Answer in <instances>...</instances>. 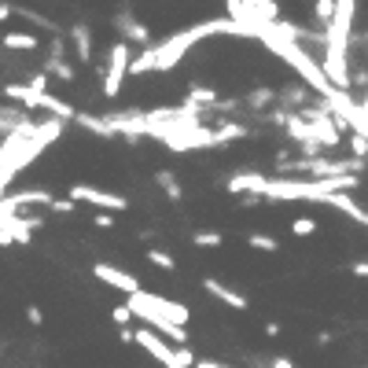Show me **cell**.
<instances>
[{
	"label": "cell",
	"mask_w": 368,
	"mask_h": 368,
	"mask_svg": "<svg viewBox=\"0 0 368 368\" xmlns=\"http://www.w3.org/2000/svg\"><path fill=\"white\" fill-rule=\"evenodd\" d=\"M125 306L133 309V317H140L151 332L169 335V343H174V346H188V335H184V324H188V317H192L188 306H181V302H174V298L148 295V291L133 295Z\"/></svg>",
	"instance_id": "obj_1"
},
{
	"label": "cell",
	"mask_w": 368,
	"mask_h": 368,
	"mask_svg": "<svg viewBox=\"0 0 368 368\" xmlns=\"http://www.w3.org/2000/svg\"><path fill=\"white\" fill-rule=\"evenodd\" d=\"M129 63H133V48L125 41H114L100 63V89L107 100H118V92H122L125 77H129Z\"/></svg>",
	"instance_id": "obj_2"
},
{
	"label": "cell",
	"mask_w": 368,
	"mask_h": 368,
	"mask_svg": "<svg viewBox=\"0 0 368 368\" xmlns=\"http://www.w3.org/2000/svg\"><path fill=\"white\" fill-rule=\"evenodd\" d=\"M67 199L70 203H89V206H96L100 214H122V210L129 206L125 195L107 192V188H96V184H70Z\"/></svg>",
	"instance_id": "obj_3"
},
{
	"label": "cell",
	"mask_w": 368,
	"mask_h": 368,
	"mask_svg": "<svg viewBox=\"0 0 368 368\" xmlns=\"http://www.w3.org/2000/svg\"><path fill=\"white\" fill-rule=\"evenodd\" d=\"M41 225H45L41 214H8V217H0V247H11V243L26 247L33 229H41Z\"/></svg>",
	"instance_id": "obj_4"
},
{
	"label": "cell",
	"mask_w": 368,
	"mask_h": 368,
	"mask_svg": "<svg viewBox=\"0 0 368 368\" xmlns=\"http://www.w3.org/2000/svg\"><path fill=\"white\" fill-rule=\"evenodd\" d=\"M133 343L148 350L151 358L162 365V368H177V346L162 343V339H159V332H151V328H133Z\"/></svg>",
	"instance_id": "obj_5"
},
{
	"label": "cell",
	"mask_w": 368,
	"mask_h": 368,
	"mask_svg": "<svg viewBox=\"0 0 368 368\" xmlns=\"http://www.w3.org/2000/svg\"><path fill=\"white\" fill-rule=\"evenodd\" d=\"M114 26H118V33H122V41L129 45V48H151L155 45V37H151V30H148V26H144L137 15H129V11L122 8V11H118V15H114Z\"/></svg>",
	"instance_id": "obj_6"
},
{
	"label": "cell",
	"mask_w": 368,
	"mask_h": 368,
	"mask_svg": "<svg viewBox=\"0 0 368 368\" xmlns=\"http://www.w3.org/2000/svg\"><path fill=\"white\" fill-rule=\"evenodd\" d=\"M92 276H96V280H103L107 287H114V291H122V295H140L144 287H140V280L137 276H129L125 269H114V266H107V261H96V266H92Z\"/></svg>",
	"instance_id": "obj_7"
},
{
	"label": "cell",
	"mask_w": 368,
	"mask_h": 368,
	"mask_svg": "<svg viewBox=\"0 0 368 368\" xmlns=\"http://www.w3.org/2000/svg\"><path fill=\"white\" fill-rule=\"evenodd\" d=\"M309 96H313V89L302 85V82L276 89V103H280V111H287V114H302L309 107Z\"/></svg>",
	"instance_id": "obj_8"
},
{
	"label": "cell",
	"mask_w": 368,
	"mask_h": 368,
	"mask_svg": "<svg viewBox=\"0 0 368 368\" xmlns=\"http://www.w3.org/2000/svg\"><path fill=\"white\" fill-rule=\"evenodd\" d=\"M203 291H206L210 298L225 302L229 309H247V295L236 291V287H229V284H221L217 276H206V280H203Z\"/></svg>",
	"instance_id": "obj_9"
},
{
	"label": "cell",
	"mask_w": 368,
	"mask_h": 368,
	"mask_svg": "<svg viewBox=\"0 0 368 368\" xmlns=\"http://www.w3.org/2000/svg\"><path fill=\"white\" fill-rule=\"evenodd\" d=\"M261 184H266V174H254V169H251V174H232V177L225 181V192H229V195H240V199H243V195H258Z\"/></svg>",
	"instance_id": "obj_10"
},
{
	"label": "cell",
	"mask_w": 368,
	"mask_h": 368,
	"mask_svg": "<svg viewBox=\"0 0 368 368\" xmlns=\"http://www.w3.org/2000/svg\"><path fill=\"white\" fill-rule=\"evenodd\" d=\"M70 41H74V56H77V63H96V52H92V30L85 22H74L70 26Z\"/></svg>",
	"instance_id": "obj_11"
},
{
	"label": "cell",
	"mask_w": 368,
	"mask_h": 368,
	"mask_svg": "<svg viewBox=\"0 0 368 368\" xmlns=\"http://www.w3.org/2000/svg\"><path fill=\"white\" fill-rule=\"evenodd\" d=\"M273 103H276V89L273 85H258V89H251L243 96V107H251L254 114H269Z\"/></svg>",
	"instance_id": "obj_12"
},
{
	"label": "cell",
	"mask_w": 368,
	"mask_h": 368,
	"mask_svg": "<svg viewBox=\"0 0 368 368\" xmlns=\"http://www.w3.org/2000/svg\"><path fill=\"white\" fill-rule=\"evenodd\" d=\"M0 45H4L8 52H37V48H41L37 33H30V30H8Z\"/></svg>",
	"instance_id": "obj_13"
},
{
	"label": "cell",
	"mask_w": 368,
	"mask_h": 368,
	"mask_svg": "<svg viewBox=\"0 0 368 368\" xmlns=\"http://www.w3.org/2000/svg\"><path fill=\"white\" fill-rule=\"evenodd\" d=\"M214 137H217V148H225V144H232V140H247V137H251V129H247L243 122H217Z\"/></svg>",
	"instance_id": "obj_14"
},
{
	"label": "cell",
	"mask_w": 368,
	"mask_h": 368,
	"mask_svg": "<svg viewBox=\"0 0 368 368\" xmlns=\"http://www.w3.org/2000/svg\"><path fill=\"white\" fill-rule=\"evenodd\" d=\"M48 77H56V82L63 85H74V77H77V67L70 59H45V67H41Z\"/></svg>",
	"instance_id": "obj_15"
},
{
	"label": "cell",
	"mask_w": 368,
	"mask_h": 368,
	"mask_svg": "<svg viewBox=\"0 0 368 368\" xmlns=\"http://www.w3.org/2000/svg\"><path fill=\"white\" fill-rule=\"evenodd\" d=\"M155 184L162 188V195H166V199H174V203H181V199H184L181 181H177L174 174H169V169H159V174H155Z\"/></svg>",
	"instance_id": "obj_16"
},
{
	"label": "cell",
	"mask_w": 368,
	"mask_h": 368,
	"mask_svg": "<svg viewBox=\"0 0 368 368\" xmlns=\"http://www.w3.org/2000/svg\"><path fill=\"white\" fill-rule=\"evenodd\" d=\"M247 247H251V251H261V254H276L280 251V240H273L269 232H251L247 236Z\"/></svg>",
	"instance_id": "obj_17"
},
{
	"label": "cell",
	"mask_w": 368,
	"mask_h": 368,
	"mask_svg": "<svg viewBox=\"0 0 368 368\" xmlns=\"http://www.w3.org/2000/svg\"><path fill=\"white\" fill-rule=\"evenodd\" d=\"M332 19H335V0H317V4H313V22L321 26V33H328Z\"/></svg>",
	"instance_id": "obj_18"
},
{
	"label": "cell",
	"mask_w": 368,
	"mask_h": 368,
	"mask_svg": "<svg viewBox=\"0 0 368 368\" xmlns=\"http://www.w3.org/2000/svg\"><path fill=\"white\" fill-rule=\"evenodd\" d=\"M221 243H225V232H210V229L192 232V247H203V251H210V247H221Z\"/></svg>",
	"instance_id": "obj_19"
},
{
	"label": "cell",
	"mask_w": 368,
	"mask_h": 368,
	"mask_svg": "<svg viewBox=\"0 0 368 368\" xmlns=\"http://www.w3.org/2000/svg\"><path fill=\"white\" fill-rule=\"evenodd\" d=\"M144 258H148V261H151V266H155V269H166V273H174V269H177V261H174V254H169V251H162V247H151V251H148V254H144Z\"/></svg>",
	"instance_id": "obj_20"
},
{
	"label": "cell",
	"mask_w": 368,
	"mask_h": 368,
	"mask_svg": "<svg viewBox=\"0 0 368 368\" xmlns=\"http://www.w3.org/2000/svg\"><path fill=\"white\" fill-rule=\"evenodd\" d=\"M346 140H350V151H353V159L368 162V137H361V133H346Z\"/></svg>",
	"instance_id": "obj_21"
},
{
	"label": "cell",
	"mask_w": 368,
	"mask_h": 368,
	"mask_svg": "<svg viewBox=\"0 0 368 368\" xmlns=\"http://www.w3.org/2000/svg\"><path fill=\"white\" fill-rule=\"evenodd\" d=\"M291 232L298 236V240H302V236H313V232H317V221H313V217H295L291 221Z\"/></svg>",
	"instance_id": "obj_22"
},
{
	"label": "cell",
	"mask_w": 368,
	"mask_h": 368,
	"mask_svg": "<svg viewBox=\"0 0 368 368\" xmlns=\"http://www.w3.org/2000/svg\"><path fill=\"white\" fill-rule=\"evenodd\" d=\"M111 321H114L118 328H129V324H133V309H129L125 302H122V306H114V309H111Z\"/></svg>",
	"instance_id": "obj_23"
},
{
	"label": "cell",
	"mask_w": 368,
	"mask_h": 368,
	"mask_svg": "<svg viewBox=\"0 0 368 368\" xmlns=\"http://www.w3.org/2000/svg\"><path fill=\"white\" fill-rule=\"evenodd\" d=\"M74 206H77V203H70L67 195H63V199L52 203V214H74Z\"/></svg>",
	"instance_id": "obj_24"
},
{
	"label": "cell",
	"mask_w": 368,
	"mask_h": 368,
	"mask_svg": "<svg viewBox=\"0 0 368 368\" xmlns=\"http://www.w3.org/2000/svg\"><path fill=\"white\" fill-rule=\"evenodd\" d=\"M26 321H30L33 328H41V324H45V313H41V306H26Z\"/></svg>",
	"instance_id": "obj_25"
},
{
	"label": "cell",
	"mask_w": 368,
	"mask_h": 368,
	"mask_svg": "<svg viewBox=\"0 0 368 368\" xmlns=\"http://www.w3.org/2000/svg\"><path fill=\"white\" fill-rule=\"evenodd\" d=\"M92 225H96V229H114V214H96V217H92Z\"/></svg>",
	"instance_id": "obj_26"
},
{
	"label": "cell",
	"mask_w": 368,
	"mask_h": 368,
	"mask_svg": "<svg viewBox=\"0 0 368 368\" xmlns=\"http://www.w3.org/2000/svg\"><path fill=\"white\" fill-rule=\"evenodd\" d=\"M350 273L358 276V280H368V261H365V258H361V261H353V266H350Z\"/></svg>",
	"instance_id": "obj_27"
},
{
	"label": "cell",
	"mask_w": 368,
	"mask_h": 368,
	"mask_svg": "<svg viewBox=\"0 0 368 368\" xmlns=\"http://www.w3.org/2000/svg\"><path fill=\"white\" fill-rule=\"evenodd\" d=\"M11 15H15V8H11L8 0H0V22H8Z\"/></svg>",
	"instance_id": "obj_28"
},
{
	"label": "cell",
	"mask_w": 368,
	"mask_h": 368,
	"mask_svg": "<svg viewBox=\"0 0 368 368\" xmlns=\"http://www.w3.org/2000/svg\"><path fill=\"white\" fill-rule=\"evenodd\" d=\"M269 368H295V361H291V358H273Z\"/></svg>",
	"instance_id": "obj_29"
},
{
	"label": "cell",
	"mask_w": 368,
	"mask_h": 368,
	"mask_svg": "<svg viewBox=\"0 0 368 368\" xmlns=\"http://www.w3.org/2000/svg\"><path fill=\"white\" fill-rule=\"evenodd\" d=\"M195 368H229V365H221V361H210V358H199V361H195Z\"/></svg>",
	"instance_id": "obj_30"
}]
</instances>
